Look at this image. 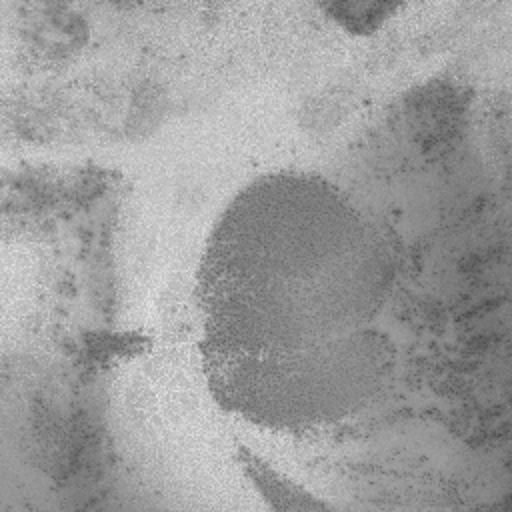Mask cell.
Instances as JSON below:
<instances>
[{
  "label": "cell",
  "mask_w": 512,
  "mask_h": 512,
  "mask_svg": "<svg viewBox=\"0 0 512 512\" xmlns=\"http://www.w3.org/2000/svg\"><path fill=\"white\" fill-rule=\"evenodd\" d=\"M236 460L254 488L262 494L270 508L276 510H332L334 504L312 494L304 486L288 480L258 454L246 446H236Z\"/></svg>",
  "instance_id": "6da1fadb"
},
{
  "label": "cell",
  "mask_w": 512,
  "mask_h": 512,
  "mask_svg": "<svg viewBox=\"0 0 512 512\" xmlns=\"http://www.w3.org/2000/svg\"><path fill=\"white\" fill-rule=\"evenodd\" d=\"M400 4H324V8H330L334 12V18H338L342 24H346L352 30H370L374 22L380 24L384 16L392 10H396Z\"/></svg>",
  "instance_id": "7a4b0ae2"
}]
</instances>
